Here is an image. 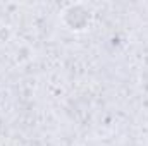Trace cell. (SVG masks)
I'll list each match as a JSON object with an SVG mask.
<instances>
[{"mask_svg":"<svg viewBox=\"0 0 148 146\" xmlns=\"http://www.w3.org/2000/svg\"><path fill=\"white\" fill-rule=\"evenodd\" d=\"M93 21V12L84 3H71L62 10V23L71 31H84Z\"/></svg>","mask_w":148,"mask_h":146,"instance_id":"cell-1","label":"cell"}]
</instances>
